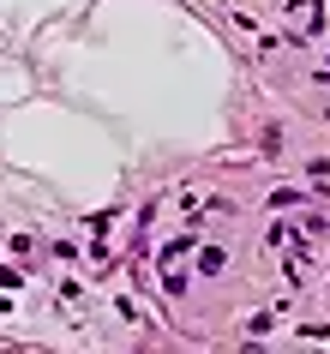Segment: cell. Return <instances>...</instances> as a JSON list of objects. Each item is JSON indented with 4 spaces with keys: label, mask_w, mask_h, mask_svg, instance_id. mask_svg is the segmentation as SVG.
<instances>
[{
    "label": "cell",
    "mask_w": 330,
    "mask_h": 354,
    "mask_svg": "<svg viewBox=\"0 0 330 354\" xmlns=\"http://www.w3.org/2000/svg\"><path fill=\"white\" fill-rule=\"evenodd\" d=\"M199 270H204V277H222V270H228V252H222V246H204V252H199Z\"/></svg>",
    "instance_id": "obj_1"
}]
</instances>
